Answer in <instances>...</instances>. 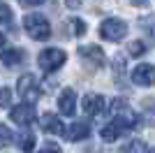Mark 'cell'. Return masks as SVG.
<instances>
[{
    "label": "cell",
    "instance_id": "6da1fadb",
    "mask_svg": "<svg viewBox=\"0 0 155 153\" xmlns=\"http://www.w3.org/2000/svg\"><path fill=\"white\" fill-rule=\"evenodd\" d=\"M111 114H114V123L123 130H132L139 123V114L130 107L127 100H120V97L111 102Z\"/></svg>",
    "mask_w": 155,
    "mask_h": 153
},
{
    "label": "cell",
    "instance_id": "5b68a950",
    "mask_svg": "<svg viewBox=\"0 0 155 153\" xmlns=\"http://www.w3.org/2000/svg\"><path fill=\"white\" fill-rule=\"evenodd\" d=\"M16 93L21 95V100L28 102V104H32V102L39 100V86H37V79L32 74H23L19 76V83H16Z\"/></svg>",
    "mask_w": 155,
    "mask_h": 153
},
{
    "label": "cell",
    "instance_id": "ffe728a7",
    "mask_svg": "<svg viewBox=\"0 0 155 153\" xmlns=\"http://www.w3.org/2000/svg\"><path fill=\"white\" fill-rule=\"evenodd\" d=\"M125 72V58L118 53L116 58H114V76H116V83H120V74Z\"/></svg>",
    "mask_w": 155,
    "mask_h": 153
},
{
    "label": "cell",
    "instance_id": "4316f807",
    "mask_svg": "<svg viewBox=\"0 0 155 153\" xmlns=\"http://www.w3.org/2000/svg\"><path fill=\"white\" fill-rule=\"evenodd\" d=\"M81 2H84V0H65V5L70 7V9H79V7H81Z\"/></svg>",
    "mask_w": 155,
    "mask_h": 153
},
{
    "label": "cell",
    "instance_id": "8992f818",
    "mask_svg": "<svg viewBox=\"0 0 155 153\" xmlns=\"http://www.w3.org/2000/svg\"><path fill=\"white\" fill-rule=\"evenodd\" d=\"M9 118H12L16 125L28 127L32 121H35V109H32V104H28V102H21V104H16V107H12Z\"/></svg>",
    "mask_w": 155,
    "mask_h": 153
},
{
    "label": "cell",
    "instance_id": "9a60e30c",
    "mask_svg": "<svg viewBox=\"0 0 155 153\" xmlns=\"http://www.w3.org/2000/svg\"><path fill=\"white\" fill-rule=\"evenodd\" d=\"M123 132H125L123 127H118L116 123L111 121V123H107V125L102 127V132H100V134H102V139L107 141V144H111V141H116V139H118V137H120Z\"/></svg>",
    "mask_w": 155,
    "mask_h": 153
},
{
    "label": "cell",
    "instance_id": "8fae6325",
    "mask_svg": "<svg viewBox=\"0 0 155 153\" xmlns=\"http://www.w3.org/2000/svg\"><path fill=\"white\" fill-rule=\"evenodd\" d=\"M79 53H81V58H84V60L93 63L95 67H102V65H104V51L100 49V46H95V44L79 46Z\"/></svg>",
    "mask_w": 155,
    "mask_h": 153
},
{
    "label": "cell",
    "instance_id": "e0dca14e",
    "mask_svg": "<svg viewBox=\"0 0 155 153\" xmlns=\"http://www.w3.org/2000/svg\"><path fill=\"white\" fill-rule=\"evenodd\" d=\"M141 107H143V111H141V114H143V118H146V121H148L150 125H155V100H153V97L143 100V104H141Z\"/></svg>",
    "mask_w": 155,
    "mask_h": 153
},
{
    "label": "cell",
    "instance_id": "9c48e42d",
    "mask_svg": "<svg viewBox=\"0 0 155 153\" xmlns=\"http://www.w3.org/2000/svg\"><path fill=\"white\" fill-rule=\"evenodd\" d=\"M58 109L65 116H74V111H77V93L72 88H65L58 95Z\"/></svg>",
    "mask_w": 155,
    "mask_h": 153
},
{
    "label": "cell",
    "instance_id": "ac0fdd59",
    "mask_svg": "<svg viewBox=\"0 0 155 153\" xmlns=\"http://www.w3.org/2000/svg\"><path fill=\"white\" fill-rule=\"evenodd\" d=\"M146 51H148V46H146V42H141V39H134V42H130V46H127V53L134 56V58H141Z\"/></svg>",
    "mask_w": 155,
    "mask_h": 153
},
{
    "label": "cell",
    "instance_id": "44dd1931",
    "mask_svg": "<svg viewBox=\"0 0 155 153\" xmlns=\"http://www.w3.org/2000/svg\"><path fill=\"white\" fill-rule=\"evenodd\" d=\"M14 139V134H12V130L7 125H2L0 123V148H5V146H9V141Z\"/></svg>",
    "mask_w": 155,
    "mask_h": 153
},
{
    "label": "cell",
    "instance_id": "d6986e66",
    "mask_svg": "<svg viewBox=\"0 0 155 153\" xmlns=\"http://www.w3.org/2000/svg\"><path fill=\"white\" fill-rule=\"evenodd\" d=\"M139 28H143L148 35H153V37H155V14H148V16L139 19Z\"/></svg>",
    "mask_w": 155,
    "mask_h": 153
},
{
    "label": "cell",
    "instance_id": "cb8c5ba5",
    "mask_svg": "<svg viewBox=\"0 0 155 153\" xmlns=\"http://www.w3.org/2000/svg\"><path fill=\"white\" fill-rule=\"evenodd\" d=\"M9 21H12V9L5 2H0V23H9Z\"/></svg>",
    "mask_w": 155,
    "mask_h": 153
},
{
    "label": "cell",
    "instance_id": "7402d4cb",
    "mask_svg": "<svg viewBox=\"0 0 155 153\" xmlns=\"http://www.w3.org/2000/svg\"><path fill=\"white\" fill-rule=\"evenodd\" d=\"M70 25L74 28V35H77V37L86 35V23H84L81 19H77V16H74V19H70Z\"/></svg>",
    "mask_w": 155,
    "mask_h": 153
},
{
    "label": "cell",
    "instance_id": "ba28073f",
    "mask_svg": "<svg viewBox=\"0 0 155 153\" xmlns=\"http://www.w3.org/2000/svg\"><path fill=\"white\" fill-rule=\"evenodd\" d=\"M104 107H107V102H104L102 95H97V93H88V95H84V111L88 116H100L104 111Z\"/></svg>",
    "mask_w": 155,
    "mask_h": 153
},
{
    "label": "cell",
    "instance_id": "d4e9b609",
    "mask_svg": "<svg viewBox=\"0 0 155 153\" xmlns=\"http://www.w3.org/2000/svg\"><path fill=\"white\" fill-rule=\"evenodd\" d=\"M39 153H63V151H60V146L56 144V141H46L44 146L39 148Z\"/></svg>",
    "mask_w": 155,
    "mask_h": 153
},
{
    "label": "cell",
    "instance_id": "2e32d148",
    "mask_svg": "<svg viewBox=\"0 0 155 153\" xmlns=\"http://www.w3.org/2000/svg\"><path fill=\"white\" fill-rule=\"evenodd\" d=\"M123 153H150V151L141 139H132V141H127L123 146Z\"/></svg>",
    "mask_w": 155,
    "mask_h": 153
},
{
    "label": "cell",
    "instance_id": "83f0119b",
    "mask_svg": "<svg viewBox=\"0 0 155 153\" xmlns=\"http://www.w3.org/2000/svg\"><path fill=\"white\" fill-rule=\"evenodd\" d=\"M132 5H134V7H146V5H148V0H132Z\"/></svg>",
    "mask_w": 155,
    "mask_h": 153
},
{
    "label": "cell",
    "instance_id": "3957f363",
    "mask_svg": "<svg viewBox=\"0 0 155 153\" xmlns=\"http://www.w3.org/2000/svg\"><path fill=\"white\" fill-rule=\"evenodd\" d=\"M65 60H67V53L63 49H44L37 56V65L44 72H56L58 67H63Z\"/></svg>",
    "mask_w": 155,
    "mask_h": 153
},
{
    "label": "cell",
    "instance_id": "30bf717a",
    "mask_svg": "<svg viewBox=\"0 0 155 153\" xmlns=\"http://www.w3.org/2000/svg\"><path fill=\"white\" fill-rule=\"evenodd\" d=\"M88 134H91V125L84 123V121H77V123H72V125L63 132V137L67 141H81V139H86Z\"/></svg>",
    "mask_w": 155,
    "mask_h": 153
},
{
    "label": "cell",
    "instance_id": "f1b7e54d",
    "mask_svg": "<svg viewBox=\"0 0 155 153\" xmlns=\"http://www.w3.org/2000/svg\"><path fill=\"white\" fill-rule=\"evenodd\" d=\"M2 46H5V35L0 32V49H2Z\"/></svg>",
    "mask_w": 155,
    "mask_h": 153
},
{
    "label": "cell",
    "instance_id": "603a6c76",
    "mask_svg": "<svg viewBox=\"0 0 155 153\" xmlns=\"http://www.w3.org/2000/svg\"><path fill=\"white\" fill-rule=\"evenodd\" d=\"M9 104H12V90L9 88H0V107L7 109Z\"/></svg>",
    "mask_w": 155,
    "mask_h": 153
},
{
    "label": "cell",
    "instance_id": "4fadbf2b",
    "mask_svg": "<svg viewBox=\"0 0 155 153\" xmlns=\"http://www.w3.org/2000/svg\"><path fill=\"white\" fill-rule=\"evenodd\" d=\"M14 141H16V146H19L23 153H30L32 148H35V134H32L28 127H26V130H21V132L14 137Z\"/></svg>",
    "mask_w": 155,
    "mask_h": 153
},
{
    "label": "cell",
    "instance_id": "7a4b0ae2",
    "mask_svg": "<svg viewBox=\"0 0 155 153\" xmlns=\"http://www.w3.org/2000/svg\"><path fill=\"white\" fill-rule=\"evenodd\" d=\"M23 28L32 39H49L51 37V23L44 14H28L23 16Z\"/></svg>",
    "mask_w": 155,
    "mask_h": 153
},
{
    "label": "cell",
    "instance_id": "f546056e",
    "mask_svg": "<svg viewBox=\"0 0 155 153\" xmlns=\"http://www.w3.org/2000/svg\"><path fill=\"white\" fill-rule=\"evenodd\" d=\"M150 153H155V148H153V151H150Z\"/></svg>",
    "mask_w": 155,
    "mask_h": 153
},
{
    "label": "cell",
    "instance_id": "7c38bea8",
    "mask_svg": "<svg viewBox=\"0 0 155 153\" xmlns=\"http://www.w3.org/2000/svg\"><path fill=\"white\" fill-rule=\"evenodd\" d=\"M39 125H42V130L44 132H49V134H63L65 130H63V121H60L56 114H44L42 118H39Z\"/></svg>",
    "mask_w": 155,
    "mask_h": 153
},
{
    "label": "cell",
    "instance_id": "52a82bcc",
    "mask_svg": "<svg viewBox=\"0 0 155 153\" xmlns=\"http://www.w3.org/2000/svg\"><path fill=\"white\" fill-rule=\"evenodd\" d=\"M132 81L137 86H153L155 83V65L148 63H141L132 70Z\"/></svg>",
    "mask_w": 155,
    "mask_h": 153
},
{
    "label": "cell",
    "instance_id": "277c9868",
    "mask_svg": "<svg viewBox=\"0 0 155 153\" xmlns=\"http://www.w3.org/2000/svg\"><path fill=\"white\" fill-rule=\"evenodd\" d=\"M100 35H102L104 39H109V42H120V39L127 35V23L116 19V16H111V19L100 23Z\"/></svg>",
    "mask_w": 155,
    "mask_h": 153
},
{
    "label": "cell",
    "instance_id": "5bb4252c",
    "mask_svg": "<svg viewBox=\"0 0 155 153\" xmlns=\"http://www.w3.org/2000/svg\"><path fill=\"white\" fill-rule=\"evenodd\" d=\"M23 58H26V56H23V51H21V49H2V53H0V60H2L5 67L19 65Z\"/></svg>",
    "mask_w": 155,
    "mask_h": 153
},
{
    "label": "cell",
    "instance_id": "484cf974",
    "mask_svg": "<svg viewBox=\"0 0 155 153\" xmlns=\"http://www.w3.org/2000/svg\"><path fill=\"white\" fill-rule=\"evenodd\" d=\"M23 7H39V5H44V0H19Z\"/></svg>",
    "mask_w": 155,
    "mask_h": 153
}]
</instances>
